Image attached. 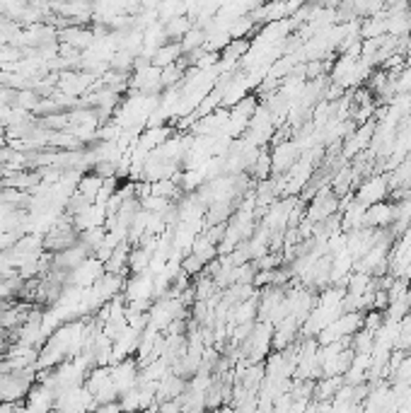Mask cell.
<instances>
[{
  "label": "cell",
  "mask_w": 411,
  "mask_h": 413,
  "mask_svg": "<svg viewBox=\"0 0 411 413\" xmlns=\"http://www.w3.org/2000/svg\"><path fill=\"white\" fill-rule=\"evenodd\" d=\"M109 377H111L114 389L119 391V396H121L141 382V365H138L136 358L121 360V363H116V365H111L109 368Z\"/></svg>",
  "instance_id": "cell-1"
},
{
  "label": "cell",
  "mask_w": 411,
  "mask_h": 413,
  "mask_svg": "<svg viewBox=\"0 0 411 413\" xmlns=\"http://www.w3.org/2000/svg\"><path fill=\"white\" fill-rule=\"evenodd\" d=\"M104 273L106 271H104L102 261L95 259V256H90V259H85L78 268H73V271L68 273L66 288H92L95 283L104 276Z\"/></svg>",
  "instance_id": "cell-2"
},
{
  "label": "cell",
  "mask_w": 411,
  "mask_h": 413,
  "mask_svg": "<svg viewBox=\"0 0 411 413\" xmlns=\"http://www.w3.org/2000/svg\"><path fill=\"white\" fill-rule=\"evenodd\" d=\"M56 409V391L46 384H32V389L25 396V411L27 413H53Z\"/></svg>",
  "instance_id": "cell-3"
},
{
  "label": "cell",
  "mask_w": 411,
  "mask_h": 413,
  "mask_svg": "<svg viewBox=\"0 0 411 413\" xmlns=\"http://www.w3.org/2000/svg\"><path fill=\"white\" fill-rule=\"evenodd\" d=\"M385 194H387V179L385 176H372V179H368L361 184L356 201H358L361 206L370 208V206H375V203H382Z\"/></svg>",
  "instance_id": "cell-4"
},
{
  "label": "cell",
  "mask_w": 411,
  "mask_h": 413,
  "mask_svg": "<svg viewBox=\"0 0 411 413\" xmlns=\"http://www.w3.org/2000/svg\"><path fill=\"white\" fill-rule=\"evenodd\" d=\"M181 58H184V51H181L179 41H167V44L160 46L158 53L153 56V66L160 68V71H165V68H169V66H174V63H179Z\"/></svg>",
  "instance_id": "cell-5"
},
{
  "label": "cell",
  "mask_w": 411,
  "mask_h": 413,
  "mask_svg": "<svg viewBox=\"0 0 411 413\" xmlns=\"http://www.w3.org/2000/svg\"><path fill=\"white\" fill-rule=\"evenodd\" d=\"M102 186H104V179H99L97 174H83L80 176V181H78V194L80 196H85L90 203H95L97 201V196H99V191H102Z\"/></svg>",
  "instance_id": "cell-6"
},
{
  "label": "cell",
  "mask_w": 411,
  "mask_h": 413,
  "mask_svg": "<svg viewBox=\"0 0 411 413\" xmlns=\"http://www.w3.org/2000/svg\"><path fill=\"white\" fill-rule=\"evenodd\" d=\"M252 172H254V176H257V179H266V176L271 174V155L266 153V150H261V153H259V158H257V162H254Z\"/></svg>",
  "instance_id": "cell-7"
},
{
  "label": "cell",
  "mask_w": 411,
  "mask_h": 413,
  "mask_svg": "<svg viewBox=\"0 0 411 413\" xmlns=\"http://www.w3.org/2000/svg\"><path fill=\"white\" fill-rule=\"evenodd\" d=\"M0 413H18V404H0Z\"/></svg>",
  "instance_id": "cell-8"
},
{
  "label": "cell",
  "mask_w": 411,
  "mask_h": 413,
  "mask_svg": "<svg viewBox=\"0 0 411 413\" xmlns=\"http://www.w3.org/2000/svg\"><path fill=\"white\" fill-rule=\"evenodd\" d=\"M141 413H160V411H158V404H155V406H148V409L141 411Z\"/></svg>",
  "instance_id": "cell-9"
}]
</instances>
